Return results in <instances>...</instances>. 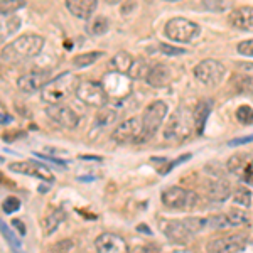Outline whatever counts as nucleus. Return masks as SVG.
Segmentation results:
<instances>
[{"label": "nucleus", "instance_id": "de8ad7c7", "mask_svg": "<svg viewBox=\"0 0 253 253\" xmlns=\"http://www.w3.org/2000/svg\"><path fill=\"white\" fill-rule=\"evenodd\" d=\"M166 2H179V0H166Z\"/></svg>", "mask_w": 253, "mask_h": 253}, {"label": "nucleus", "instance_id": "a19ab883", "mask_svg": "<svg viewBox=\"0 0 253 253\" xmlns=\"http://www.w3.org/2000/svg\"><path fill=\"white\" fill-rule=\"evenodd\" d=\"M135 5H137L135 0H126V2L124 3V7H122V9H120V12H122V14H128L130 10L135 9Z\"/></svg>", "mask_w": 253, "mask_h": 253}, {"label": "nucleus", "instance_id": "423d86ee", "mask_svg": "<svg viewBox=\"0 0 253 253\" xmlns=\"http://www.w3.org/2000/svg\"><path fill=\"white\" fill-rule=\"evenodd\" d=\"M164 32L167 38L170 41H175V42H191L193 39L198 38L201 29L193 20L184 17H174L167 20Z\"/></svg>", "mask_w": 253, "mask_h": 253}, {"label": "nucleus", "instance_id": "4be33fe9", "mask_svg": "<svg viewBox=\"0 0 253 253\" xmlns=\"http://www.w3.org/2000/svg\"><path fill=\"white\" fill-rule=\"evenodd\" d=\"M64 218H66V213H64L63 210H54L51 211L46 218L42 219V230H44V235L49 236L51 233H54L56 230H58V226L61 223L64 221Z\"/></svg>", "mask_w": 253, "mask_h": 253}, {"label": "nucleus", "instance_id": "c85d7f7f", "mask_svg": "<svg viewBox=\"0 0 253 253\" xmlns=\"http://www.w3.org/2000/svg\"><path fill=\"white\" fill-rule=\"evenodd\" d=\"M103 56L101 51H91V52H83V54H78L73 58V64L76 68H86V66H91L95 64L98 59Z\"/></svg>", "mask_w": 253, "mask_h": 253}, {"label": "nucleus", "instance_id": "39448f33", "mask_svg": "<svg viewBox=\"0 0 253 253\" xmlns=\"http://www.w3.org/2000/svg\"><path fill=\"white\" fill-rule=\"evenodd\" d=\"M161 201H162V205L166 208H169V210L186 211V210H194L199 203V198L193 191L174 186V187L166 189L164 193L161 194Z\"/></svg>", "mask_w": 253, "mask_h": 253}, {"label": "nucleus", "instance_id": "f03ea898", "mask_svg": "<svg viewBox=\"0 0 253 253\" xmlns=\"http://www.w3.org/2000/svg\"><path fill=\"white\" fill-rule=\"evenodd\" d=\"M80 80L71 73H61L54 80L47 81L41 89V98L49 105H59L71 95L73 89H76V84Z\"/></svg>", "mask_w": 253, "mask_h": 253}, {"label": "nucleus", "instance_id": "4c0bfd02", "mask_svg": "<svg viewBox=\"0 0 253 253\" xmlns=\"http://www.w3.org/2000/svg\"><path fill=\"white\" fill-rule=\"evenodd\" d=\"M161 52L166 56H181V54H186V49L170 46V44H161Z\"/></svg>", "mask_w": 253, "mask_h": 253}, {"label": "nucleus", "instance_id": "20e7f679", "mask_svg": "<svg viewBox=\"0 0 253 253\" xmlns=\"http://www.w3.org/2000/svg\"><path fill=\"white\" fill-rule=\"evenodd\" d=\"M194 126V117L187 107H179L170 115L164 128V137L169 142H182L191 135Z\"/></svg>", "mask_w": 253, "mask_h": 253}, {"label": "nucleus", "instance_id": "72a5a7b5", "mask_svg": "<svg viewBox=\"0 0 253 253\" xmlns=\"http://www.w3.org/2000/svg\"><path fill=\"white\" fill-rule=\"evenodd\" d=\"M233 84L238 91H243V93H252L253 95V78L252 76H235L233 80Z\"/></svg>", "mask_w": 253, "mask_h": 253}, {"label": "nucleus", "instance_id": "c9c22d12", "mask_svg": "<svg viewBox=\"0 0 253 253\" xmlns=\"http://www.w3.org/2000/svg\"><path fill=\"white\" fill-rule=\"evenodd\" d=\"M2 210H3V213H7V214H12V213H15V211H19L20 210L19 198H15V196H9V198H5L2 203Z\"/></svg>", "mask_w": 253, "mask_h": 253}, {"label": "nucleus", "instance_id": "ddd939ff", "mask_svg": "<svg viewBox=\"0 0 253 253\" xmlns=\"http://www.w3.org/2000/svg\"><path fill=\"white\" fill-rule=\"evenodd\" d=\"M46 113L52 122H56V124L64 126V128H76L80 124L78 113L71 107H68V105H49Z\"/></svg>", "mask_w": 253, "mask_h": 253}, {"label": "nucleus", "instance_id": "37998d69", "mask_svg": "<svg viewBox=\"0 0 253 253\" xmlns=\"http://www.w3.org/2000/svg\"><path fill=\"white\" fill-rule=\"evenodd\" d=\"M10 120H12V118L7 117L5 113H0V124H9Z\"/></svg>", "mask_w": 253, "mask_h": 253}, {"label": "nucleus", "instance_id": "f257e3e1", "mask_svg": "<svg viewBox=\"0 0 253 253\" xmlns=\"http://www.w3.org/2000/svg\"><path fill=\"white\" fill-rule=\"evenodd\" d=\"M44 38L38 34H24L14 39L10 44H7L0 52L2 61L9 64H19L27 59H32L42 51Z\"/></svg>", "mask_w": 253, "mask_h": 253}, {"label": "nucleus", "instance_id": "0eeeda50", "mask_svg": "<svg viewBox=\"0 0 253 253\" xmlns=\"http://www.w3.org/2000/svg\"><path fill=\"white\" fill-rule=\"evenodd\" d=\"M167 115V105L162 100L152 101L149 107L145 108L144 117H142V137L140 142H144L145 138H150L154 133L161 128L162 122Z\"/></svg>", "mask_w": 253, "mask_h": 253}, {"label": "nucleus", "instance_id": "2f4dec72", "mask_svg": "<svg viewBox=\"0 0 253 253\" xmlns=\"http://www.w3.org/2000/svg\"><path fill=\"white\" fill-rule=\"evenodd\" d=\"M233 201L243 208H250L252 206V193L243 186L236 187L235 193H233Z\"/></svg>", "mask_w": 253, "mask_h": 253}, {"label": "nucleus", "instance_id": "58836bf2", "mask_svg": "<svg viewBox=\"0 0 253 253\" xmlns=\"http://www.w3.org/2000/svg\"><path fill=\"white\" fill-rule=\"evenodd\" d=\"M250 142H253V133H252V135H247V137H240V138H235V140H230V142H228V145L236 147V145L250 144Z\"/></svg>", "mask_w": 253, "mask_h": 253}, {"label": "nucleus", "instance_id": "f3484780", "mask_svg": "<svg viewBox=\"0 0 253 253\" xmlns=\"http://www.w3.org/2000/svg\"><path fill=\"white\" fill-rule=\"evenodd\" d=\"M228 169L245 182H253V159L248 154H236L228 161Z\"/></svg>", "mask_w": 253, "mask_h": 253}, {"label": "nucleus", "instance_id": "09e8293b", "mask_svg": "<svg viewBox=\"0 0 253 253\" xmlns=\"http://www.w3.org/2000/svg\"><path fill=\"white\" fill-rule=\"evenodd\" d=\"M0 162H3V157H0Z\"/></svg>", "mask_w": 253, "mask_h": 253}, {"label": "nucleus", "instance_id": "f704fd0d", "mask_svg": "<svg viewBox=\"0 0 253 253\" xmlns=\"http://www.w3.org/2000/svg\"><path fill=\"white\" fill-rule=\"evenodd\" d=\"M236 118H238L240 124L243 125H252L253 124V108L248 105H243L236 110Z\"/></svg>", "mask_w": 253, "mask_h": 253}, {"label": "nucleus", "instance_id": "7c9ffc66", "mask_svg": "<svg viewBox=\"0 0 253 253\" xmlns=\"http://www.w3.org/2000/svg\"><path fill=\"white\" fill-rule=\"evenodd\" d=\"M26 5V0H0V15H10Z\"/></svg>", "mask_w": 253, "mask_h": 253}, {"label": "nucleus", "instance_id": "393cba45", "mask_svg": "<svg viewBox=\"0 0 253 253\" xmlns=\"http://www.w3.org/2000/svg\"><path fill=\"white\" fill-rule=\"evenodd\" d=\"M208 194H210V198L214 199V201H223V199H226L228 194H230V187H228V184L223 179H214V181L210 182Z\"/></svg>", "mask_w": 253, "mask_h": 253}, {"label": "nucleus", "instance_id": "412c9836", "mask_svg": "<svg viewBox=\"0 0 253 253\" xmlns=\"http://www.w3.org/2000/svg\"><path fill=\"white\" fill-rule=\"evenodd\" d=\"M0 235L3 236V240H5L7 245H9L10 250L14 253H26L24 252V247H22V243H20V238L17 236V233H15V231L12 230L5 221H2V219H0Z\"/></svg>", "mask_w": 253, "mask_h": 253}, {"label": "nucleus", "instance_id": "c756f323", "mask_svg": "<svg viewBox=\"0 0 253 253\" xmlns=\"http://www.w3.org/2000/svg\"><path fill=\"white\" fill-rule=\"evenodd\" d=\"M228 219V224L230 226H238V224H247L250 221V216L245 210H231L230 213L224 214Z\"/></svg>", "mask_w": 253, "mask_h": 253}, {"label": "nucleus", "instance_id": "49530a36", "mask_svg": "<svg viewBox=\"0 0 253 253\" xmlns=\"http://www.w3.org/2000/svg\"><path fill=\"white\" fill-rule=\"evenodd\" d=\"M170 253H194L191 250H175V252H170Z\"/></svg>", "mask_w": 253, "mask_h": 253}, {"label": "nucleus", "instance_id": "ea45409f", "mask_svg": "<svg viewBox=\"0 0 253 253\" xmlns=\"http://www.w3.org/2000/svg\"><path fill=\"white\" fill-rule=\"evenodd\" d=\"M36 156L41 157V159H44V161H47V162H52V164H58V166H61V167H64V166H66V162H64V161H61V159L49 157V156H44V154H36Z\"/></svg>", "mask_w": 253, "mask_h": 253}, {"label": "nucleus", "instance_id": "dca6fc26", "mask_svg": "<svg viewBox=\"0 0 253 253\" xmlns=\"http://www.w3.org/2000/svg\"><path fill=\"white\" fill-rule=\"evenodd\" d=\"M96 253H128V245L122 236L103 233L95 240Z\"/></svg>", "mask_w": 253, "mask_h": 253}, {"label": "nucleus", "instance_id": "2eb2a0df", "mask_svg": "<svg viewBox=\"0 0 253 253\" xmlns=\"http://www.w3.org/2000/svg\"><path fill=\"white\" fill-rule=\"evenodd\" d=\"M47 81H51V76H49L47 71H31L20 76L17 80V86L22 93L31 95V93L41 91Z\"/></svg>", "mask_w": 253, "mask_h": 253}, {"label": "nucleus", "instance_id": "a878e982", "mask_svg": "<svg viewBox=\"0 0 253 253\" xmlns=\"http://www.w3.org/2000/svg\"><path fill=\"white\" fill-rule=\"evenodd\" d=\"M115 120H117L115 110L113 108H101L100 112L96 113L95 122H93V126H95V128H103V126L112 125Z\"/></svg>", "mask_w": 253, "mask_h": 253}, {"label": "nucleus", "instance_id": "f8f14e48", "mask_svg": "<svg viewBox=\"0 0 253 253\" xmlns=\"http://www.w3.org/2000/svg\"><path fill=\"white\" fill-rule=\"evenodd\" d=\"M247 243V236L243 235H231L214 238L206 245L208 253H240Z\"/></svg>", "mask_w": 253, "mask_h": 253}, {"label": "nucleus", "instance_id": "e433bc0d", "mask_svg": "<svg viewBox=\"0 0 253 253\" xmlns=\"http://www.w3.org/2000/svg\"><path fill=\"white\" fill-rule=\"evenodd\" d=\"M236 51L240 52L242 56H247V58H253V39L243 41V42L238 44Z\"/></svg>", "mask_w": 253, "mask_h": 253}, {"label": "nucleus", "instance_id": "c03bdc74", "mask_svg": "<svg viewBox=\"0 0 253 253\" xmlns=\"http://www.w3.org/2000/svg\"><path fill=\"white\" fill-rule=\"evenodd\" d=\"M243 69H247V71H253V64H240Z\"/></svg>", "mask_w": 253, "mask_h": 253}, {"label": "nucleus", "instance_id": "a18cd8bd", "mask_svg": "<svg viewBox=\"0 0 253 253\" xmlns=\"http://www.w3.org/2000/svg\"><path fill=\"white\" fill-rule=\"evenodd\" d=\"M107 3H110V5H115V3H120L122 0H105Z\"/></svg>", "mask_w": 253, "mask_h": 253}, {"label": "nucleus", "instance_id": "473e14b6", "mask_svg": "<svg viewBox=\"0 0 253 253\" xmlns=\"http://www.w3.org/2000/svg\"><path fill=\"white\" fill-rule=\"evenodd\" d=\"M233 3V0H203V7L211 12H224Z\"/></svg>", "mask_w": 253, "mask_h": 253}, {"label": "nucleus", "instance_id": "aec40b11", "mask_svg": "<svg viewBox=\"0 0 253 253\" xmlns=\"http://www.w3.org/2000/svg\"><path fill=\"white\" fill-rule=\"evenodd\" d=\"M96 7L98 0H66V9L78 19H89Z\"/></svg>", "mask_w": 253, "mask_h": 253}, {"label": "nucleus", "instance_id": "b1692460", "mask_svg": "<svg viewBox=\"0 0 253 253\" xmlns=\"http://www.w3.org/2000/svg\"><path fill=\"white\" fill-rule=\"evenodd\" d=\"M211 112V101L208 100H203L198 103V107L193 112V117H194V126L198 128V132L201 133L203 128H205V124H206V118L210 115Z\"/></svg>", "mask_w": 253, "mask_h": 253}, {"label": "nucleus", "instance_id": "cd10ccee", "mask_svg": "<svg viewBox=\"0 0 253 253\" xmlns=\"http://www.w3.org/2000/svg\"><path fill=\"white\" fill-rule=\"evenodd\" d=\"M110 22L107 17L103 15H96V17H91L88 22V32L91 36H103L105 32L108 31Z\"/></svg>", "mask_w": 253, "mask_h": 253}, {"label": "nucleus", "instance_id": "79ce46f5", "mask_svg": "<svg viewBox=\"0 0 253 253\" xmlns=\"http://www.w3.org/2000/svg\"><path fill=\"white\" fill-rule=\"evenodd\" d=\"M12 226H14L15 230L19 231V236H24V235H26V226H24V223L20 221V219H14V223H12Z\"/></svg>", "mask_w": 253, "mask_h": 253}, {"label": "nucleus", "instance_id": "4468645a", "mask_svg": "<svg viewBox=\"0 0 253 253\" xmlns=\"http://www.w3.org/2000/svg\"><path fill=\"white\" fill-rule=\"evenodd\" d=\"M10 169L14 170V172H19L24 175H32V177H38L41 181H46V182L54 181V175H52L51 170H49L44 164H39V162H34V161L12 162Z\"/></svg>", "mask_w": 253, "mask_h": 253}, {"label": "nucleus", "instance_id": "bb28decb", "mask_svg": "<svg viewBox=\"0 0 253 253\" xmlns=\"http://www.w3.org/2000/svg\"><path fill=\"white\" fill-rule=\"evenodd\" d=\"M149 64H147L145 59H133L132 66H130L128 73H126V76H128L130 80H144L147 78V75H149Z\"/></svg>", "mask_w": 253, "mask_h": 253}, {"label": "nucleus", "instance_id": "9b49d317", "mask_svg": "<svg viewBox=\"0 0 253 253\" xmlns=\"http://www.w3.org/2000/svg\"><path fill=\"white\" fill-rule=\"evenodd\" d=\"M140 137H142V120L137 117L122 122L112 133V140H115L117 144L140 142Z\"/></svg>", "mask_w": 253, "mask_h": 253}, {"label": "nucleus", "instance_id": "7ed1b4c3", "mask_svg": "<svg viewBox=\"0 0 253 253\" xmlns=\"http://www.w3.org/2000/svg\"><path fill=\"white\" fill-rule=\"evenodd\" d=\"M208 224L206 219L189 218V219H166L161 223V230L164 231L166 236L172 242L184 243L191 240L193 236L201 231Z\"/></svg>", "mask_w": 253, "mask_h": 253}, {"label": "nucleus", "instance_id": "1a4fd4ad", "mask_svg": "<svg viewBox=\"0 0 253 253\" xmlns=\"http://www.w3.org/2000/svg\"><path fill=\"white\" fill-rule=\"evenodd\" d=\"M194 78L203 83L205 86H218L224 78L226 69L219 61L216 59H205L194 68Z\"/></svg>", "mask_w": 253, "mask_h": 253}, {"label": "nucleus", "instance_id": "6ab92c4d", "mask_svg": "<svg viewBox=\"0 0 253 253\" xmlns=\"http://www.w3.org/2000/svg\"><path fill=\"white\" fill-rule=\"evenodd\" d=\"M145 80L152 88H164L172 80V73H170V68L166 66V64H156V66L149 69V75H147Z\"/></svg>", "mask_w": 253, "mask_h": 253}, {"label": "nucleus", "instance_id": "a211bd4d", "mask_svg": "<svg viewBox=\"0 0 253 253\" xmlns=\"http://www.w3.org/2000/svg\"><path fill=\"white\" fill-rule=\"evenodd\" d=\"M231 27L245 32H253V7H238L228 17Z\"/></svg>", "mask_w": 253, "mask_h": 253}, {"label": "nucleus", "instance_id": "9d476101", "mask_svg": "<svg viewBox=\"0 0 253 253\" xmlns=\"http://www.w3.org/2000/svg\"><path fill=\"white\" fill-rule=\"evenodd\" d=\"M103 88L107 91L108 98L115 100H124V98L132 91V80L122 73H108L103 80Z\"/></svg>", "mask_w": 253, "mask_h": 253}, {"label": "nucleus", "instance_id": "5701e85b", "mask_svg": "<svg viewBox=\"0 0 253 253\" xmlns=\"http://www.w3.org/2000/svg\"><path fill=\"white\" fill-rule=\"evenodd\" d=\"M133 63V58L128 54V52L122 51V52H117L115 56L110 61V68L113 69L115 73H122V75H126L128 73L130 66Z\"/></svg>", "mask_w": 253, "mask_h": 253}, {"label": "nucleus", "instance_id": "6e6552de", "mask_svg": "<svg viewBox=\"0 0 253 253\" xmlns=\"http://www.w3.org/2000/svg\"><path fill=\"white\" fill-rule=\"evenodd\" d=\"M76 96L78 100L83 101L84 105L88 107H93V108H103L105 105L108 103V95L105 91L103 84L100 83H95V81H80L76 84V89H75Z\"/></svg>", "mask_w": 253, "mask_h": 253}]
</instances>
